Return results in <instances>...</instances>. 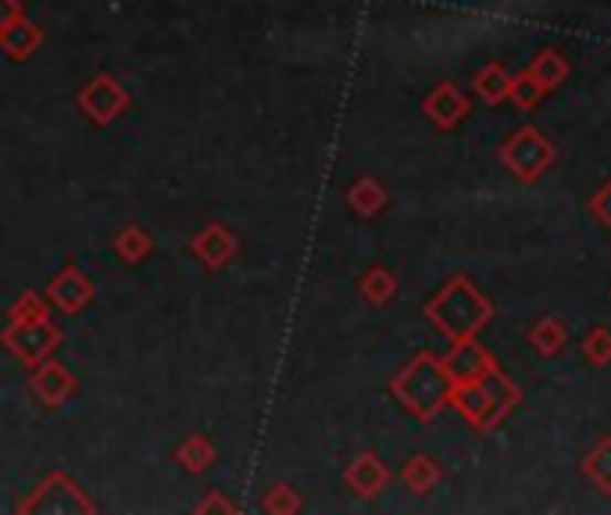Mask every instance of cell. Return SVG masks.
Returning <instances> with one entry per match:
<instances>
[{"mask_svg":"<svg viewBox=\"0 0 611 515\" xmlns=\"http://www.w3.org/2000/svg\"><path fill=\"white\" fill-rule=\"evenodd\" d=\"M387 201H390L387 187L379 183V179H372V176L358 179V183H350V190H347V204L355 208L361 219H372V216H379V211L387 208Z\"/></svg>","mask_w":611,"mask_h":515,"instance_id":"obj_16","label":"cell"},{"mask_svg":"<svg viewBox=\"0 0 611 515\" xmlns=\"http://www.w3.org/2000/svg\"><path fill=\"white\" fill-rule=\"evenodd\" d=\"M40 43H43V33L29 19L11 22L4 33H0V51H4L8 57H14V62H25Z\"/></svg>","mask_w":611,"mask_h":515,"instance_id":"obj_15","label":"cell"},{"mask_svg":"<svg viewBox=\"0 0 611 515\" xmlns=\"http://www.w3.org/2000/svg\"><path fill=\"white\" fill-rule=\"evenodd\" d=\"M57 344H61V329L51 319L8 323L4 329V347L22 361V366H40V361H48Z\"/></svg>","mask_w":611,"mask_h":515,"instance_id":"obj_5","label":"cell"},{"mask_svg":"<svg viewBox=\"0 0 611 515\" xmlns=\"http://www.w3.org/2000/svg\"><path fill=\"white\" fill-rule=\"evenodd\" d=\"M344 480H347V487L355 491L358 497H379L390 487V469H387L383 459H379V454L361 451L358 459L347 465Z\"/></svg>","mask_w":611,"mask_h":515,"instance_id":"obj_11","label":"cell"},{"mask_svg":"<svg viewBox=\"0 0 611 515\" xmlns=\"http://www.w3.org/2000/svg\"><path fill=\"white\" fill-rule=\"evenodd\" d=\"M529 72H533V80L544 86V94H551V90H558L565 80H569V57L551 51V48H544L537 57H533Z\"/></svg>","mask_w":611,"mask_h":515,"instance_id":"obj_19","label":"cell"},{"mask_svg":"<svg viewBox=\"0 0 611 515\" xmlns=\"http://www.w3.org/2000/svg\"><path fill=\"white\" fill-rule=\"evenodd\" d=\"M590 211H593V219H598L601 225H608V230H611V179H608V183H601L598 190H593V197H590Z\"/></svg>","mask_w":611,"mask_h":515,"instance_id":"obj_28","label":"cell"},{"mask_svg":"<svg viewBox=\"0 0 611 515\" xmlns=\"http://www.w3.org/2000/svg\"><path fill=\"white\" fill-rule=\"evenodd\" d=\"M579 351H583V358L590 361V366H598V369L611 366V329L593 326L583 337V344H579Z\"/></svg>","mask_w":611,"mask_h":515,"instance_id":"obj_25","label":"cell"},{"mask_svg":"<svg viewBox=\"0 0 611 515\" xmlns=\"http://www.w3.org/2000/svg\"><path fill=\"white\" fill-rule=\"evenodd\" d=\"M48 301H51L57 312L75 315V312H83L89 301H94V283H89L75 265H69V269H61L57 276L51 280Z\"/></svg>","mask_w":611,"mask_h":515,"instance_id":"obj_10","label":"cell"},{"mask_svg":"<svg viewBox=\"0 0 611 515\" xmlns=\"http://www.w3.org/2000/svg\"><path fill=\"white\" fill-rule=\"evenodd\" d=\"M193 258L201 265L208 269H222L233 262V254H236V237L225 230L222 222H208L201 233L193 237V244H190Z\"/></svg>","mask_w":611,"mask_h":515,"instance_id":"obj_13","label":"cell"},{"mask_svg":"<svg viewBox=\"0 0 611 515\" xmlns=\"http://www.w3.org/2000/svg\"><path fill=\"white\" fill-rule=\"evenodd\" d=\"M265 512H272V515H294V512H301L297 491L289 487V483H276V487L265 494Z\"/></svg>","mask_w":611,"mask_h":515,"instance_id":"obj_27","label":"cell"},{"mask_svg":"<svg viewBox=\"0 0 611 515\" xmlns=\"http://www.w3.org/2000/svg\"><path fill=\"white\" fill-rule=\"evenodd\" d=\"M583 476H587L601 494H611V437H601V441L587 451V459H583Z\"/></svg>","mask_w":611,"mask_h":515,"instance_id":"obj_21","label":"cell"},{"mask_svg":"<svg viewBox=\"0 0 611 515\" xmlns=\"http://www.w3.org/2000/svg\"><path fill=\"white\" fill-rule=\"evenodd\" d=\"M422 112H425V118H430L436 129H454L462 118H468L472 101L454 83H440V86L430 90V94H425Z\"/></svg>","mask_w":611,"mask_h":515,"instance_id":"obj_9","label":"cell"},{"mask_svg":"<svg viewBox=\"0 0 611 515\" xmlns=\"http://www.w3.org/2000/svg\"><path fill=\"white\" fill-rule=\"evenodd\" d=\"M544 97H547V94H544V86H540L537 80H533V72H529V69H523V72H515V75H512L508 101L515 104L518 112H533Z\"/></svg>","mask_w":611,"mask_h":515,"instance_id":"obj_24","label":"cell"},{"mask_svg":"<svg viewBox=\"0 0 611 515\" xmlns=\"http://www.w3.org/2000/svg\"><path fill=\"white\" fill-rule=\"evenodd\" d=\"M425 319H430L436 333H444L451 344L472 340L491 326L494 301L468 276H451L430 301H425Z\"/></svg>","mask_w":611,"mask_h":515,"instance_id":"obj_1","label":"cell"},{"mask_svg":"<svg viewBox=\"0 0 611 515\" xmlns=\"http://www.w3.org/2000/svg\"><path fill=\"white\" fill-rule=\"evenodd\" d=\"M75 376L61 366V361H40L36 372H33V380H29V390L36 393V398L48 404V408H57V404H65L72 393H75Z\"/></svg>","mask_w":611,"mask_h":515,"instance_id":"obj_12","label":"cell"},{"mask_svg":"<svg viewBox=\"0 0 611 515\" xmlns=\"http://www.w3.org/2000/svg\"><path fill=\"white\" fill-rule=\"evenodd\" d=\"M36 491H43V494L25 497V502L19 505V512H54V508L57 512H94L97 508L65 473L48 476Z\"/></svg>","mask_w":611,"mask_h":515,"instance_id":"obj_8","label":"cell"},{"mask_svg":"<svg viewBox=\"0 0 611 515\" xmlns=\"http://www.w3.org/2000/svg\"><path fill=\"white\" fill-rule=\"evenodd\" d=\"M401 480H404L408 491L430 494L436 483L444 480V469H440V462L430 459V454H411V459L404 462V469H401Z\"/></svg>","mask_w":611,"mask_h":515,"instance_id":"obj_17","label":"cell"},{"mask_svg":"<svg viewBox=\"0 0 611 515\" xmlns=\"http://www.w3.org/2000/svg\"><path fill=\"white\" fill-rule=\"evenodd\" d=\"M129 90L122 86L115 75H108V72H101V75H94L89 80V86H83L80 90V108H83V115L89 118L94 126H108V123H115V118L129 108Z\"/></svg>","mask_w":611,"mask_h":515,"instance_id":"obj_6","label":"cell"},{"mask_svg":"<svg viewBox=\"0 0 611 515\" xmlns=\"http://www.w3.org/2000/svg\"><path fill=\"white\" fill-rule=\"evenodd\" d=\"M176 462L187 469V473H204V469L215 465V448H211L208 437L190 433L187 441L176 448Z\"/></svg>","mask_w":611,"mask_h":515,"instance_id":"obj_22","label":"cell"},{"mask_svg":"<svg viewBox=\"0 0 611 515\" xmlns=\"http://www.w3.org/2000/svg\"><path fill=\"white\" fill-rule=\"evenodd\" d=\"M112 248H115V254L122 258L126 265H140L144 258L155 251V244H150V233L147 230H140V225H126L115 240H112Z\"/></svg>","mask_w":611,"mask_h":515,"instance_id":"obj_23","label":"cell"},{"mask_svg":"<svg viewBox=\"0 0 611 515\" xmlns=\"http://www.w3.org/2000/svg\"><path fill=\"white\" fill-rule=\"evenodd\" d=\"M526 340L540 358H558L565 351V344H569V329L555 315H544V319H537L526 329Z\"/></svg>","mask_w":611,"mask_h":515,"instance_id":"obj_14","label":"cell"},{"mask_svg":"<svg viewBox=\"0 0 611 515\" xmlns=\"http://www.w3.org/2000/svg\"><path fill=\"white\" fill-rule=\"evenodd\" d=\"M36 319H48V301L40 294H22L8 308V323H36Z\"/></svg>","mask_w":611,"mask_h":515,"instance_id":"obj_26","label":"cell"},{"mask_svg":"<svg viewBox=\"0 0 611 515\" xmlns=\"http://www.w3.org/2000/svg\"><path fill=\"white\" fill-rule=\"evenodd\" d=\"M358 291H361V297L369 301L372 308H383V305H390L393 294H397V280H393V272H390V269L372 265V269L361 276Z\"/></svg>","mask_w":611,"mask_h":515,"instance_id":"obj_20","label":"cell"},{"mask_svg":"<svg viewBox=\"0 0 611 515\" xmlns=\"http://www.w3.org/2000/svg\"><path fill=\"white\" fill-rule=\"evenodd\" d=\"M197 512H236V505L233 502H225V497L219 494V491H211L201 505H197Z\"/></svg>","mask_w":611,"mask_h":515,"instance_id":"obj_30","label":"cell"},{"mask_svg":"<svg viewBox=\"0 0 611 515\" xmlns=\"http://www.w3.org/2000/svg\"><path fill=\"white\" fill-rule=\"evenodd\" d=\"M558 161L555 140L537 126H518L501 147V165L518 183H537V179Z\"/></svg>","mask_w":611,"mask_h":515,"instance_id":"obj_4","label":"cell"},{"mask_svg":"<svg viewBox=\"0 0 611 515\" xmlns=\"http://www.w3.org/2000/svg\"><path fill=\"white\" fill-rule=\"evenodd\" d=\"M19 19H25L19 0H0V33H4V29H8L11 22H19Z\"/></svg>","mask_w":611,"mask_h":515,"instance_id":"obj_29","label":"cell"},{"mask_svg":"<svg viewBox=\"0 0 611 515\" xmlns=\"http://www.w3.org/2000/svg\"><path fill=\"white\" fill-rule=\"evenodd\" d=\"M440 361H444V372H447L451 387H468V383H476V380H483V376H491V372L501 369L497 358L486 351L476 337L451 344V351Z\"/></svg>","mask_w":611,"mask_h":515,"instance_id":"obj_7","label":"cell"},{"mask_svg":"<svg viewBox=\"0 0 611 515\" xmlns=\"http://www.w3.org/2000/svg\"><path fill=\"white\" fill-rule=\"evenodd\" d=\"M390 393L411 419L433 422L447 408V398H451V380L444 372V361L430 351L415 355L390 380Z\"/></svg>","mask_w":611,"mask_h":515,"instance_id":"obj_2","label":"cell"},{"mask_svg":"<svg viewBox=\"0 0 611 515\" xmlns=\"http://www.w3.org/2000/svg\"><path fill=\"white\" fill-rule=\"evenodd\" d=\"M472 90H476L486 104H504L508 101V90H512V72L501 62L483 65L476 75H472Z\"/></svg>","mask_w":611,"mask_h":515,"instance_id":"obj_18","label":"cell"},{"mask_svg":"<svg viewBox=\"0 0 611 515\" xmlns=\"http://www.w3.org/2000/svg\"><path fill=\"white\" fill-rule=\"evenodd\" d=\"M518 401H523V390L501 369L468 387H451V398H447V404L468 422L472 433H494L515 412Z\"/></svg>","mask_w":611,"mask_h":515,"instance_id":"obj_3","label":"cell"}]
</instances>
